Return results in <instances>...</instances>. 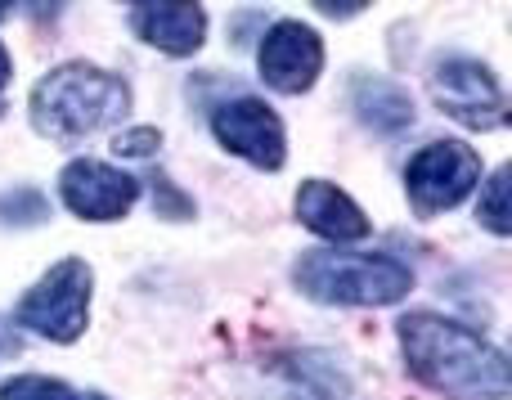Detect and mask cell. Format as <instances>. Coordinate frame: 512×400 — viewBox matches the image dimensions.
<instances>
[{"mask_svg":"<svg viewBox=\"0 0 512 400\" xmlns=\"http://www.w3.org/2000/svg\"><path fill=\"white\" fill-rule=\"evenodd\" d=\"M400 356L409 374L450 400H508V356L477 329L436 311L400 315Z\"/></svg>","mask_w":512,"mask_h":400,"instance_id":"6da1fadb","label":"cell"},{"mask_svg":"<svg viewBox=\"0 0 512 400\" xmlns=\"http://www.w3.org/2000/svg\"><path fill=\"white\" fill-rule=\"evenodd\" d=\"M27 108L45 140H90L131 113V86L95 63H63L36 81Z\"/></svg>","mask_w":512,"mask_h":400,"instance_id":"7a4b0ae2","label":"cell"},{"mask_svg":"<svg viewBox=\"0 0 512 400\" xmlns=\"http://www.w3.org/2000/svg\"><path fill=\"white\" fill-rule=\"evenodd\" d=\"M292 284L324 306H396L409 297L414 275L382 252L319 248L292 266Z\"/></svg>","mask_w":512,"mask_h":400,"instance_id":"3957f363","label":"cell"},{"mask_svg":"<svg viewBox=\"0 0 512 400\" xmlns=\"http://www.w3.org/2000/svg\"><path fill=\"white\" fill-rule=\"evenodd\" d=\"M90 293H95V275L81 257H68L59 266H50L18 302V324L27 333L45 342H77L86 333V315H90Z\"/></svg>","mask_w":512,"mask_h":400,"instance_id":"277c9868","label":"cell"},{"mask_svg":"<svg viewBox=\"0 0 512 400\" xmlns=\"http://www.w3.org/2000/svg\"><path fill=\"white\" fill-rule=\"evenodd\" d=\"M427 95L445 117H454L468 131H495L508 122V95L499 77L486 63L463 59V54H445L427 72Z\"/></svg>","mask_w":512,"mask_h":400,"instance_id":"5b68a950","label":"cell"},{"mask_svg":"<svg viewBox=\"0 0 512 400\" xmlns=\"http://www.w3.org/2000/svg\"><path fill=\"white\" fill-rule=\"evenodd\" d=\"M477 180H481V158L463 140L427 144L405 167V189L418 216H441L450 207H459L477 189Z\"/></svg>","mask_w":512,"mask_h":400,"instance_id":"8992f818","label":"cell"},{"mask_svg":"<svg viewBox=\"0 0 512 400\" xmlns=\"http://www.w3.org/2000/svg\"><path fill=\"white\" fill-rule=\"evenodd\" d=\"M212 135L221 140L225 153L252 162L256 171H279L288 162V131L283 117L265 99L234 95L212 108Z\"/></svg>","mask_w":512,"mask_h":400,"instance_id":"52a82bcc","label":"cell"},{"mask_svg":"<svg viewBox=\"0 0 512 400\" xmlns=\"http://www.w3.org/2000/svg\"><path fill=\"white\" fill-rule=\"evenodd\" d=\"M256 72L279 95H306L324 72V41H319L315 27L283 18L265 32L261 50H256Z\"/></svg>","mask_w":512,"mask_h":400,"instance_id":"ba28073f","label":"cell"},{"mask_svg":"<svg viewBox=\"0 0 512 400\" xmlns=\"http://www.w3.org/2000/svg\"><path fill=\"white\" fill-rule=\"evenodd\" d=\"M59 198L72 216L81 221H122L140 198V176L117 171L108 162L95 158H77L63 167L59 176Z\"/></svg>","mask_w":512,"mask_h":400,"instance_id":"9c48e42d","label":"cell"},{"mask_svg":"<svg viewBox=\"0 0 512 400\" xmlns=\"http://www.w3.org/2000/svg\"><path fill=\"white\" fill-rule=\"evenodd\" d=\"M292 207H297V221L306 225L315 239L337 243V248H342V243H364L373 230L364 207L355 203L346 189H337L333 180H301Z\"/></svg>","mask_w":512,"mask_h":400,"instance_id":"30bf717a","label":"cell"},{"mask_svg":"<svg viewBox=\"0 0 512 400\" xmlns=\"http://www.w3.org/2000/svg\"><path fill=\"white\" fill-rule=\"evenodd\" d=\"M131 27L140 41H149L162 54H176V59H189L207 41V14L203 5H189V0H176V5H167V0L135 5Z\"/></svg>","mask_w":512,"mask_h":400,"instance_id":"8fae6325","label":"cell"},{"mask_svg":"<svg viewBox=\"0 0 512 400\" xmlns=\"http://www.w3.org/2000/svg\"><path fill=\"white\" fill-rule=\"evenodd\" d=\"M351 108L373 135H400L414 126V99H409V90L391 77H373V72L355 77L351 81Z\"/></svg>","mask_w":512,"mask_h":400,"instance_id":"7c38bea8","label":"cell"},{"mask_svg":"<svg viewBox=\"0 0 512 400\" xmlns=\"http://www.w3.org/2000/svg\"><path fill=\"white\" fill-rule=\"evenodd\" d=\"M477 221L481 230H490L495 239H508L512 234V167H499L495 176L486 180L477 203Z\"/></svg>","mask_w":512,"mask_h":400,"instance_id":"4fadbf2b","label":"cell"},{"mask_svg":"<svg viewBox=\"0 0 512 400\" xmlns=\"http://www.w3.org/2000/svg\"><path fill=\"white\" fill-rule=\"evenodd\" d=\"M0 400H81L63 378L50 374H18L9 383H0Z\"/></svg>","mask_w":512,"mask_h":400,"instance_id":"5bb4252c","label":"cell"},{"mask_svg":"<svg viewBox=\"0 0 512 400\" xmlns=\"http://www.w3.org/2000/svg\"><path fill=\"white\" fill-rule=\"evenodd\" d=\"M0 221H14V225H27V221H45L50 216V207H45V198L36 194V189H18V194L0 198Z\"/></svg>","mask_w":512,"mask_h":400,"instance_id":"9a60e30c","label":"cell"},{"mask_svg":"<svg viewBox=\"0 0 512 400\" xmlns=\"http://www.w3.org/2000/svg\"><path fill=\"white\" fill-rule=\"evenodd\" d=\"M158 144H162L158 126H135V131H126V135H113L117 158H149V153H158Z\"/></svg>","mask_w":512,"mask_h":400,"instance_id":"2e32d148","label":"cell"},{"mask_svg":"<svg viewBox=\"0 0 512 400\" xmlns=\"http://www.w3.org/2000/svg\"><path fill=\"white\" fill-rule=\"evenodd\" d=\"M153 203H158V212L171 216V221H176V216H180V221H189V216H194V203H189L180 189H171L167 176H153Z\"/></svg>","mask_w":512,"mask_h":400,"instance_id":"e0dca14e","label":"cell"},{"mask_svg":"<svg viewBox=\"0 0 512 400\" xmlns=\"http://www.w3.org/2000/svg\"><path fill=\"white\" fill-rule=\"evenodd\" d=\"M364 9V0H355V5H319V14H333V18H355Z\"/></svg>","mask_w":512,"mask_h":400,"instance_id":"ac0fdd59","label":"cell"},{"mask_svg":"<svg viewBox=\"0 0 512 400\" xmlns=\"http://www.w3.org/2000/svg\"><path fill=\"white\" fill-rule=\"evenodd\" d=\"M9 72H14V68H9V50H5V45H0V90L9 86Z\"/></svg>","mask_w":512,"mask_h":400,"instance_id":"d6986e66","label":"cell"},{"mask_svg":"<svg viewBox=\"0 0 512 400\" xmlns=\"http://www.w3.org/2000/svg\"><path fill=\"white\" fill-rule=\"evenodd\" d=\"M81 400H104V396H81Z\"/></svg>","mask_w":512,"mask_h":400,"instance_id":"ffe728a7","label":"cell"},{"mask_svg":"<svg viewBox=\"0 0 512 400\" xmlns=\"http://www.w3.org/2000/svg\"><path fill=\"white\" fill-rule=\"evenodd\" d=\"M0 14H5V9H0Z\"/></svg>","mask_w":512,"mask_h":400,"instance_id":"44dd1931","label":"cell"}]
</instances>
